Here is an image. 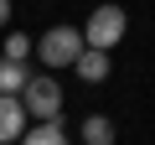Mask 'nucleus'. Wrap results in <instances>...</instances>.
<instances>
[{
	"label": "nucleus",
	"mask_w": 155,
	"mask_h": 145,
	"mask_svg": "<svg viewBox=\"0 0 155 145\" xmlns=\"http://www.w3.org/2000/svg\"><path fill=\"white\" fill-rule=\"evenodd\" d=\"M124 11L119 5H98L88 21H83V47H98V52H114V42L124 36Z\"/></svg>",
	"instance_id": "7ed1b4c3"
},
{
	"label": "nucleus",
	"mask_w": 155,
	"mask_h": 145,
	"mask_svg": "<svg viewBox=\"0 0 155 145\" xmlns=\"http://www.w3.org/2000/svg\"><path fill=\"white\" fill-rule=\"evenodd\" d=\"M83 145H114V124L104 114H88L83 119Z\"/></svg>",
	"instance_id": "6e6552de"
},
{
	"label": "nucleus",
	"mask_w": 155,
	"mask_h": 145,
	"mask_svg": "<svg viewBox=\"0 0 155 145\" xmlns=\"http://www.w3.org/2000/svg\"><path fill=\"white\" fill-rule=\"evenodd\" d=\"M11 26V0H0V31Z\"/></svg>",
	"instance_id": "9d476101"
},
{
	"label": "nucleus",
	"mask_w": 155,
	"mask_h": 145,
	"mask_svg": "<svg viewBox=\"0 0 155 145\" xmlns=\"http://www.w3.org/2000/svg\"><path fill=\"white\" fill-rule=\"evenodd\" d=\"M31 83V72H26V62H0V93L5 99H21V88Z\"/></svg>",
	"instance_id": "0eeeda50"
},
{
	"label": "nucleus",
	"mask_w": 155,
	"mask_h": 145,
	"mask_svg": "<svg viewBox=\"0 0 155 145\" xmlns=\"http://www.w3.org/2000/svg\"><path fill=\"white\" fill-rule=\"evenodd\" d=\"M26 52H31V36L26 31H11L5 36V62H26Z\"/></svg>",
	"instance_id": "1a4fd4ad"
},
{
	"label": "nucleus",
	"mask_w": 155,
	"mask_h": 145,
	"mask_svg": "<svg viewBox=\"0 0 155 145\" xmlns=\"http://www.w3.org/2000/svg\"><path fill=\"white\" fill-rule=\"evenodd\" d=\"M72 72L83 83H104L109 72H114V62H109V52H98V47H83L78 52V62H72Z\"/></svg>",
	"instance_id": "39448f33"
},
{
	"label": "nucleus",
	"mask_w": 155,
	"mask_h": 145,
	"mask_svg": "<svg viewBox=\"0 0 155 145\" xmlns=\"http://www.w3.org/2000/svg\"><path fill=\"white\" fill-rule=\"evenodd\" d=\"M21 104H26V119H62V88L57 78H47V72H31V83L21 88Z\"/></svg>",
	"instance_id": "f257e3e1"
},
{
	"label": "nucleus",
	"mask_w": 155,
	"mask_h": 145,
	"mask_svg": "<svg viewBox=\"0 0 155 145\" xmlns=\"http://www.w3.org/2000/svg\"><path fill=\"white\" fill-rule=\"evenodd\" d=\"M78 52H83V31H72V26H52V31H41V42H36V57H41L47 67H72Z\"/></svg>",
	"instance_id": "f03ea898"
},
{
	"label": "nucleus",
	"mask_w": 155,
	"mask_h": 145,
	"mask_svg": "<svg viewBox=\"0 0 155 145\" xmlns=\"http://www.w3.org/2000/svg\"><path fill=\"white\" fill-rule=\"evenodd\" d=\"M21 145H67V130H62V119H41L21 135Z\"/></svg>",
	"instance_id": "423d86ee"
},
{
	"label": "nucleus",
	"mask_w": 155,
	"mask_h": 145,
	"mask_svg": "<svg viewBox=\"0 0 155 145\" xmlns=\"http://www.w3.org/2000/svg\"><path fill=\"white\" fill-rule=\"evenodd\" d=\"M21 135H26V104L0 93V145H16Z\"/></svg>",
	"instance_id": "20e7f679"
}]
</instances>
